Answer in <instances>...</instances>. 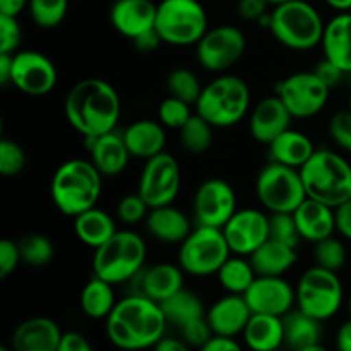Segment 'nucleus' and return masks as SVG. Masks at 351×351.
<instances>
[{
    "instance_id": "obj_1",
    "label": "nucleus",
    "mask_w": 351,
    "mask_h": 351,
    "mask_svg": "<svg viewBox=\"0 0 351 351\" xmlns=\"http://www.w3.org/2000/svg\"><path fill=\"white\" fill-rule=\"evenodd\" d=\"M64 112L67 122L81 136L93 137L117 129L120 112V96L110 82L98 77L75 82L65 96Z\"/></svg>"
},
{
    "instance_id": "obj_2",
    "label": "nucleus",
    "mask_w": 351,
    "mask_h": 351,
    "mask_svg": "<svg viewBox=\"0 0 351 351\" xmlns=\"http://www.w3.org/2000/svg\"><path fill=\"white\" fill-rule=\"evenodd\" d=\"M161 305L143 295H129L117 302L106 317V336L122 350L154 348L167 329Z\"/></svg>"
},
{
    "instance_id": "obj_3",
    "label": "nucleus",
    "mask_w": 351,
    "mask_h": 351,
    "mask_svg": "<svg viewBox=\"0 0 351 351\" xmlns=\"http://www.w3.org/2000/svg\"><path fill=\"white\" fill-rule=\"evenodd\" d=\"M103 175L91 160H69L57 168L51 178V201L58 211L75 218L95 208L99 201Z\"/></svg>"
},
{
    "instance_id": "obj_4",
    "label": "nucleus",
    "mask_w": 351,
    "mask_h": 351,
    "mask_svg": "<svg viewBox=\"0 0 351 351\" xmlns=\"http://www.w3.org/2000/svg\"><path fill=\"white\" fill-rule=\"evenodd\" d=\"M300 175L307 197L331 208L351 199V165L335 151L315 149L300 168Z\"/></svg>"
},
{
    "instance_id": "obj_5",
    "label": "nucleus",
    "mask_w": 351,
    "mask_h": 351,
    "mask_svg": "<svg viewBox=\"0 0 351 351\" xmlns=\"http://www.w3.org/2000/svg\"><path fill=\"white\" fill-rule=\"evenodd\" d=\"M324 27L319 10L305 0H287L271 12L269 31L291 50H311L321 45Z\"/></svg>"
},
{
    "instance_id": "obj_6",
    "label": "nucleus",
    "mask_w": 351,
    "mask_h": 351,
    "mask_svg": "<svg viewBox=\"0 0 351 351\" xmlns=\"http://www.w3.org/2000/svg\"><path fill=\"white\" fill-rule=\"evenodd\" d=\"M146 243L137 233L117 230L101 247L95 249L93 273L112 285L127 283L144 267Z\"/></svg>"
},
{
    "instance_id": "obj_7",
    "label": "nucleus",
    "mask_w": 351,
    "mask_h": 351,
    "mask_svg": "<svg viewBox=\"0 0 351 351\" xmlns=\"http://www.w3.org/2000/svg\"><path fill=\"white\" fill-rule=\"evenodd\" d=\"M195 108L213 127L235 125L250 108L249 84L237 75H221L202 88Z\"/></svg>"
},
{
    "instance_id": "obj_8",
    "label": "nucleus",
    "mask_w": 351,
    "mask_h": 351,
    "mask_svg": "<svg viewBox=\"0 0 351 351\" xmlns=\"http://www.w3.org/2000/svg\"><path fill=\"white\" fill-rule=\"evenodd\" d=\"M154 29L163 43L195 45L209 29L208 12L199 0H161L156 7Z\"/></svg>"
},
{
    "instance_id": "obj_9",
    "label": "nucleus",
    "mask_w": 351,
    "mask_h": 351,
    "mask_svg": "<svg viewBox=\"0 0 351 351\" xmlns=\"http://www.w3.org/2000/svg\"><path fill=\"white\" fill-rule=\"evenodd\" d=\"M256 194L271 213H293L307 199L298 168L271 161L257 175Z\"/></svg>"
},
{
    "instance_id": "obj_10",
    "label": "nucleus",
    "mask_w": 351,
    "mask_h": 351,
    "mask_svg": "<svg viewBox=\"0 0 351 351\" xmlns=\"http://www.w3.org/2000/svg\"><path fill=\"white\" fill-rule=\"evenodd\" d=\"M230 254L232 250L221 228L197 225L180 243L178 264L192 276H211L218 273Z\"/></svg>"
},
{
    "instance_id": "obj_11",
    "label": "nucleus",
    "mask_w": 351,
    "mask_h": 351,
    "mask_svg": "<svg viewBox=\"0 0 351 351\" xmlns=\"http://www.w3.org/2000/svg\"><path fill=\"white\" fill-rule=\"evenodd\" d=\"M297 305L300 311L319 321L335 317L343 305V285L338 273L317 266L305 271L298 280Z\"/></svg>"
},
{
    "instance_id": "obj_12",
    "label": "nucleus",
    "mask_w": 351,
    "mask_h": 351,
    "mask_svg": "<svg viewBox=\"0 0 351 351\" xmlns=\"http://www.w3.org/2000/svg\"><path fill=\"white\" fill-rule=\"evenodd\" d=\"M247 40L237 26L223 24L211 27L195 43V57L201 67L209 72H223L243 57Z\"/></svg>"
},
{
    "instance_id": "obj_13",
    "label": "nucleus",
    "mask_w": 351,
    "mask_h": 351,
    "mask_svg": "<svg viewBox=\"0 0 351 351\" xmlns=\"http://www.w3.org/2000/svg\"><path fill=\"white\" fill-rule=\"evenodd\" d=\"M328 84L312 72H297L278 84L276 95L285 103L293 119H311L324 110L329 99Z\"/></svg>"
},
{
    "instance_id": "obj_14",
    "label": "nucleus",
    "mask_w": 351,
    "mask_h": 351,
    "mask_svg": "<svg viewBox=\"0 0 351 351\" xmlns=\"http://www.w3.org/2000/svg\"><path fill=\"white\" fill-rule=\"evenodd\" d=\"M182 173L178 161L171 154L160 153L146 160L139 177L137 192L149 208L167 206L175 201L180 192Z\"/></svg>"
},
{
    "instance_id": "obj_15",
    "label": "nucleus",
    "mask_w": 351,
    "mask_h": 351,
    "mask_svg": "<svg viewBox=\"0 0 351 351\" xmlns=\"http://www.w3.org/2000/svg\"><path fill=\"white\" fill-rule=\"evenodd\" d=\"M58 72L47 55L34 50L16 51L12 55L10 82L27 96H45L53 91Z\"/></svg>"
},
{
    "instance_id": "obj_16",
    "label": "nucleus",
    "mask_w": 351,
    "mask_h": 351,
    "mask_svg": "<svg viewBox=\"0 0 351 351\" xmlns=\"http://www.w3.org/2000/svg\"><path fill=\"white\" fill-rule=\"evenodd\" d=\"M237 213V194L228 182L209 178L202 182L194 197V216L197 225L223 228Z\"/></svg>"
},
{
    "instance_id": "obj_17",
    "label": "nucleus",
    "mask_w": 351,
    "mask_h": 351,
    "mask_svg": "<svg viewBox=\"0 0 351 351\" xmlns=\"http://www.w3.org/2000/svg\"><path fill=\"white\" fill-rule=\"evenodd\" d=\"M221 230L230 250L249 257L269 239V216L259 209H237Z\"/></svg>"
},
{
    "instance_id": "obj_18",
    "label": "nucleus",
    "mask_w": 351,
    "mask_h": 351,
    "mask_svg": "<svg viewBox=\"0 0 351 351\" xmlns=\"http://www.w3.org/2000/svg\"><path fill=\"white\" fill-rule=\"evenodd\" d=\"M252 314L287 315L297 304L295 288L283 276H257L243 293Z\"/></svg>"
},
{
    "instance_id": "obj_19",
    "label": "nucleus",
    "mask_w": 351,
    "mask_h": 351,
    "mask_svg": "<svg viewBox=\"0 0 351 351\" xmlns=\"http://www.w3.org/2000/svg\"><path fill=\"white\" fill-rule=\"evenodd\" d=\"M184 273L185 271L180 266L168 263L143 267L130 280L132 293L143 295V297L151 298V300L161 304V302H165L167 298H170L171 295L184 288Z\"/></svg>"
},
{
    "instance_id": "obj_20",
    "label": "nucleus",
    "mask_w": 351,
    "mask_h": 351,
    "mask_svg": "<svg viewBox=\"0 0 351 351\" xmlns=\"http://www.w3.org/2000/svg\"><path fill=\"white\" fill-rule=\"evenodd\" d=\"M291 119L293 115L285 106L280 96H267L250 112V134L257 143L269 146L280 134L290 129Z\"/></svg>"
},
{
    "instance_id": "obj_21",
    "label": "nucleus",
    "mask_w": 351,
    "mask_h": 351,
    "mask_svg": "<svg viewBox=\"0 0 351 351\" xmlns=\"http://www.w3.org/2000/svg\"><path fill=\"white\" fill-rule=\"evenodd\" d=\"M84 139L88 144L89 160L103 177H117L125 170L132 154L127 147L123 134L112 130L101 136L84 137Z\"/></svg>"
},
{
    "instance_id": "obj_22",
    "label": "nucleus",
    "mask_w": 351,
    "mask_h": 351,
    "mask_svg": "<svg viewBox=\"0 0 351 351\" xmlns=\"http://www.w3.org/2000/svg\"><path fill=\"white\" fill-rule=\"evenodd\" d=\"M156 3L151 0H115L110 7V23L115 31L130 41L154 29Z\"/></svg>"
},
{
    "instance_id": "obj_23",
    "label": "nucleus",
    "mask_w": 351,
    "mask_h": 351,
    "mask_svg": "<svg viewBox=\"0 0 351 351\" xmlns=\"http://www.w3.org/2000/svg\"><path fill=\"white\" fill-rule=\"evenodd\" d=\"M250 315H252V311L245 297L237 293H228L226 297L219 298L206 312L213 335L232 336V338L242 335Z\"/></svg>"
},
{
    "instance_id": "obj_24",
    "label": "nucleus",
    "mask_w": 351,
    "mask_h": 351,
    "mask_svg": "<svg viewBox=\"0 0 351 351\" xmlns=\"http://www.w3.org/2000/svg\"><path fill=\"white\" fill-rule=\"evenodd\" d=\"M60 339L57 322L48 317H31L17 326L10 343L16 351H58Z\"/></svg>"
},
{
    "instance_id": "obj_25",
    "label": "nucleus",
    "mask_w": 351,
    "mask_h": 351,
    "mask_svg": "<svg viewBox=\"0 0 351 351\" xmlns=\"http://www.w3.org/2000/svg\"><path fill=\"white\" fill-rule=\"evenodd\" d=\"M298 232L308 242H321L336 232L335 208L307 197L293 211Z\"/></svg>"
},
{
    "instance_id": "obj_26",
    "label": "nucleus",
    "mask_w": 351,
    "mask_h": 351,
    "mask_svg": "<svg viewBox=\"0 0 351 351\" xmlns=\"http://www.w3.org/2000/svg\"><path fill=\"white\" fill-rule=\"evenodd\" d=\"M321 47L326 58L335 62L345 74L351 72V10L339 12L326 24Z\"/></svg>"
},
{
    "instance_id": "obj_27",
    "label": "nucleus",
    "mask_w": 351,
    "mask_h": 351,
    "mask_svg": "<svg viewBox=\"0 0 351 351\" xmlns=\"http://www.w3.org/2000/svg\"><path fill=\"white\" fill-rule=\"evenodd\" d=\"M319 319L305 314L304 311L291 308L283 315L285 345L295 351H322V328Z\"/></svg>"
},
{
    "instance_id": "obj_28",
    "label": "nucleus",
    "mask_w": 351,
    "mask_h": 351,
    "mask_svg": "<svg viewBox=\"0 0 351 351\" xmlns=\"http://www.w3.org/2000/svg\"><path fill=\"white\" fill-rule=\"evenodd\" d=\"M146 228L151 237L165 243H182L192 232L191 219L171 204L151 208Z\"/></svg>"
},
{
    "instance_id": "obj_29",
    "label": "nucleus",
    "mask_w": 351,
    "mask_h": 351,
    "mask_svg": "<svg viewBox=\"0 0 351 351\" xmlns=\"http://www.w3.org/2000/svg\"><path fill=\"white\" fill-rule=\"evenodd\" d=\"M122 134L130 154L136 158H143V160H149V158L163 153L165 144H167L165 125L161 122H154V120H137V122L130 123Z\"/></svg>"
},
{
    "instance_id": "obj_30",
    "label": "nucleus",
    "mask_w": 351,
    "mask_h": 351,
    "mask_svg": "<svg viewBox=\"0 0 351 351\" xmlns=\"http://www.w3.org/2000/svg\"><path fill=\"white\" fill-rule=\"evenodd\" d=\"M249 259L257 276H283L297 264V247L267 239Z\"/></svg>"
},
{
    "instance_id": "obj_31",
    "label": "nucleus",
    "mask_w": 351,
    "mask_h": 351,
    "mask_svg": "<svg viewBox=\"0 0 351 351\" xmlns=\"http://www.w3.org/2000/svg\"><path fill=\"white\" fill-rule=\"evenodd\" d=\"M243 339L250 350L273 351L285 345L283 317L271 314H252L245 329Z\"/></svg>"
},
{
    "instance_id": "obj_32",
    "label": "nucleus",
    "mask_w": 351,
    "mask_h": 351,
    "mask_svg": "<svg viewBox=\"0 0 351 351\" xmlns=\"http://www.w3.org/2000/svg\"><path fill=\"white\" fill-rule=\"evenodd\" d=\"M314 153L315 147L312 141L305 134L291 129L285 130L269 144L271 161H278L298 170L311 160Z\"/></svg>"
},
{
    "instance_id": "obj_33",
    "label": "nucleus",
    "mask_w": 351,
    "mask_h": 351,
    "mask_svg": "<svg viewBox=\"0 0 351 351\" xmlns=\"http://www.w3.org/2000/svg\"><path fill=\"white\" fill-rule=\"evenodd\" d=\"M74 232L75 237L84 245L91 247V249H98L117 232V228L112 216L95 206V208L75 216Z\"/></svg>"
},
{
    "instance_id": "obj_34",
    "label": "nucleus",
    "mask_w": 351,
    "mask_h": 351,
    "mask_svg": "<svg viewBox=\"0 0 351 351\" xmlns=\"http://www.w3.org/2000/svg\"><path fill=\"white\" fill-rule=\"evenodd\" d=\"M117 305L113 285L99 276H93L81 291V308L88 317L106 319Z\"/></svg>"
},
{
    "instance_id": "obj_35",
    "label": "nucleus",
    "mask_w": 351,
    "mask_h": 351,
    "mask_svg": "<svg viewBox=\"0 0 351 351\" xmlns=\"http://www.w3.org/2000/svg\"><path fill=\"white\" fill-rule=\"evenodd\" d=\"M160 305L165 317H167L168 324L177 326L178 329H180L182 326L187 324V322L199 317H204L206 315L204 305L199 300L197 295L185 290V288L178 290L177 293L171 295L170 298L161 302Z\"/></svg>"
},
{
    "instance_id": "obj_36",
    "label": "nucleus",
    "mask_w": 351,
    "mask_h": 351,
    "mask_svg": "<svg viewBox=\"0 0 351 351\" xmlns=\"http://www.w3.org/2000/svg\"><path fill=\"white\" fill-rule=\"evenodd\" d=\"M216 274H218L221 287L228 293L237 295L245 293L257 278V273L250 259H243V256H237V254L233 257L230 256Z\"/></svg>"
},
{
    "instance_id": "obj_37",
    "label": "nucleus",
    "mask_w": 351,
    "mask_h": 351,
    "mask_svg": "<svg viewBox=\"0 0 351 351\" xmlns=\"http://www.w3.org/2000/svg\"><path fill=\"white\" fill-rule=\"evenodd\" d=\"M180 141L184 149L189 153H206L213 144V125L199 113H195L180 129Z\"/></svg>"
},
{
    "instance_id": "obj_38",
    "label": "nucleus",
    "mask_w": 351,
    "mask_h": 351,
    "mask_svg": "<svg viewBox=\"0 0 351 351\" xmlns=\"http://www.w3.org/2000/svg\"><path fill=\"white\" fill-rule=\"evenodd\" d=\"M17 245H19L21 261L34 267L47 266L55 256V247L51 240L40 233L24 235L23 239L17 240Z\"/></svg>"
},
{
    "instance_id": "obj_39",
    "label": "nucleus",
    "mask_w": 351,
    "mask_h": 351,
    "mask_svg": "<svg viewBox=\"0 0 351 351\" xmlns=\"http://www.w3.org/2000/svg\"><path fill=\"white\" fill-rule=\"evenodd\" d=\"M167 88L170 91V96L184 99L189 105H195L202 93L201 81L189 69H175V71H171L167 79Z\"/></svg>"
},
{
    "instance_id": "obj_40",
    "label": "nucleus",
    "mask_w": 351,
    "mask_h": 351,
    "mask_svg": "<svg viewBox=\"0 0 351 351\" xmlns=\"http://www.w3.org/2000/svg\"><path fill=\"white\" fill-rule=\"evenodd\" d=\"M69 0H29V14L33 23L43 29L57 27L65 19Z\"/></svg>"
},
{
    "instance_id": "obj_41",
    "label": "nucleus",
    "mask_w": 351,
    "mask_h": 351,
    "mask_svg": "<svg viewBox=\"0 0 351 351\" xmlns=\"http://www.w3.org/2000/svg\"><path fill=\"white\" fill-rule=\"evenodd\" d=\"M314 261L317 266L338 273L348 261V250L343 245L341 240L335 239L331 235L328 239L321 240V242H315Z\"/></svg>"
},
{
    "instance_id": "obj_42",
    "label": "nucleus",
    "mask_w": 351,
    "mask_h": 351,
    "mask_svg": "<svg viewBox=\"0 0 351 351\" xmlns=\"http://www.w3.org/2000/svg\"><path fill=\"white\" fill-rule=\"evenodd\" d=\"M269 239L278 240V242H283L291 247L298 245L302 235L298 232L293 213H271Z\"/></svg>"
},
{
    "instance_id": "obj_43",
    "label": "nucleus",
    "mask_w": 351,
    "mask_h": 351,
    "mask_svg": "<svg viewBox=\"0 0 351 351\" xmlns=\"http://www.w3.org/2000/svg\"><path fill=\"white\" fill-rule=\"evenodd\" d=\"M192 117L191 105L184 99H178L175 96H168L160 103L158 108V119L168 129L180 130L189 119Z\"/></svg>"
},
{
    "instance_id": "obj_44",
    "label": "nucleus",
    "mask_w": 351,
    "mask_h": 351,
    "mask_svg": "<svg viewBox=\"0 0 351 351\" xmlns=\"http://www.w3.org/2000/svg\"><path fill=\"white\" fill-rule=\"evenodd\" d=\"M26 167V153L10 139L0 141V173L2 177H16Z\"/></svg>"
},
{
    "instance_id": "obj_45",
    "label": "nucleus",
    "mask_w": 351,
    "mask_h": 351,
    "mask_svg": "<svg viewBox=\"0 0 351 351\" xmlns=\"http://www.w3.org/2000/svg\"><path fill=\"white\" fill-rule=\"evenodd\" d=\"M149 209L151 208L144 201L143 195L139 192H136V194H129L120 199V202L117 204V216L125 225H136V223L147 218Z\"/></svg>"
},
{
    "instance_id": "obj_46",
    "label": "nucleus",
    "mask_w": 351,
    "mask_h": 351,
    "mask_svg": "<svg viewBox=\"0 0 351 351\" xmlns=\"http://www.w3.org/2000/svg\"><path fill=\"white\" fill-rule=\"evenodd\" d=\"M21 36L23 31L17 23V17L0 14V53H16Z\"/></svg>"
},
{
    "instance_id": "obj_47",
    "label": "nucleus",
    "mask_w": 351,
    "mask_h": 351,
    "mask_svg": "<svg viewBox=\"0 0 351 351\" xmlns=\"http://www.w3.org/2000/svg\"><path fill=\"white\" fill-rule=\"evenodd\" d=\"M329 134L339 147L351 154V110H343L332 115L329 122Z\"/></svg>"
},
{
    "instance_id": "obj_48",
    "label": "nucleus",
    "mask_w": 351,
    "mask_h": 351,
    "mask_svg": "<svg viewBox=\"0 0 351 351\" xmlns=\"http://www.w3.org/2000/svg\"><path fill=\"white\" fill-rule=\"evenodd\" d=\"M182 339L187 343L189 346H197V348H202L206 343L209 341V338L213 336V329L209 326L208 317H199L194 319V321L187 322L185 326L180 328Z\"/></svg>"
},
{
    "instance_id": "obj_49",
    "label": "nucleus",
    "mask_w": 351,
    "mask_h": 351,
    "mask_svg": "<svg viewBox=\"0 0 351 351\" xmlns=\"http://www.w3.org/2000/svg\"><path fill=\"white\" fill-rule=\"evenodd\" d=\"M21 252L17 242L9 239L0 240V278H7L19 266Z\"/></svg>"
},
{
    "instance_id": "obj_50",
    "label": "nucleus",
    "mask_w": 351,
    "mask_h": 351,
    "mask_svg": "<svg viewBox=\"0 0 351 351\" xmlns=\"http://www.w3.org/2000/svg\"><path fill=\"white\" fill-rule=\"evenodd\" d=\"M271 3L267 0H239L237 3V10L239 16L245 21H259L264 14H267V7Z\"/></svg>"
},
{
    "instance_id": "obj_51",
    "label": "nucleus",
    "mask_w": 351,
    "mask_h": 351,
    "mask_svg": "<svg viewBox=\"0 0 351 351\" xmlns=\"http://www.w3.org/2000/svg\"><path fill=\"white\" fill-rule=\"evenodd\" d=\"M314 72L317 74V77L321 79L324 84L329 86V88H335L336 84H339V81H341L343 75H345V72H343L341 69L335 64V62H331L329 58H326V57L322 58L317 65H315Z\"/></svg>"
},
{
    "instance_id": "obj_52",
    "label": "nucleus",
    "mask_w": 351,
    "mask_h": 351,
    "mask_svg": "<svg viewBox=\"0 0 351 351\" xmlns=\"http://www.w3.org/2000/svg\"><path fill=\"white\" fill-rule=\"evenodd\" d=\"M58 351H91V345L84 335L77 331L62 332Z\"/></svg>"
},
{
    "instance_id": "obj_53",
    "label": "nucleus",
    "mask_w": 351,
    "mask_h": 351,
    "mask_svg": "<svg viewBox=\"0 0 351 351\" xmlns=\"http://www.w3.org/2000/svg\"><path fill=\"white\" fill-rule=\"evenodd\" d=\"M163 43L161 36L158 34L156 29H149L146 33L139 34L137 38H134L132 45L139 53H153V51L158 50V47Z\"/></svg>"
},
{
    "instance_id": "obj_54",
    "label": "nucleus",
    "mask_w": 351,
    "mask_h": 351,
    "mask_svg": "<svg viewBox=\"0 0 351 351\" xmlns=\"http://www.w3.org/2000/svg\"><path fill=\"white\" fill-rule=\"evenodd\" d=\"M335 219H336V230L341 233L345 239L351 240V199H348L343 204L335 208Z\"/></svg>"
},
{
    "instance_id": "obj_55",
    "label": "nucleus",
    "mask_w": 351,
    "mask_h": 351,
    "mask_svg": "<svg viewBox=\"0 0 351 351\" xmlns=\"http://www.w3.org/2000/svg\"><path fill=\"white\" fill-rule=\"evenodd\" d=\"M204 351H240V345L232 336L213 335L209 341L202 346Z\"/></svg>"
},
{
    "instance_id": "obj_56",
    "label": "nucleus",
    "mask_w": 351,
    "mask_h": 351,
    "mask_svg": "<svg viewBox=\"0 0 351 351\" xmlns=\"http://www.w3.org/2000/svg\"><path fill=\"white\" fill-rule=\"evenodd\" d=\"M26 5H29V0H0V14L17 17Z\"/></svg>"
},
{
    "instance_id": "obj_57",
    "label": "nucleus",
    "mask_w": 351,
    "mask_h": 351,
    "mask_svg": "<svg viewBox=\"0 0 351 351\" xmlns=\"http://www.w3.org/2000/svg\"><path fill=\"white\" fill-rule=\"evenodd\" d=\"M154 348L158 351H187L189 345L184 341V339H175V338H163L154 345Z\"/></svg>"
},
{
    "instance_id": "obj_58",
    "label": "nucleus",
    "mask_w": 351,
    "mask_h": 351,
    "mask_svg": "<svg viewBox=\"0 0 351 351\" xmlns=\"http://www.w3.org/2000/svg\"><path fill=\"white\" fill-rule=\"evenodd\" d=\"M336 346L341 351H351V319L338 329V335H336Z\"/></svg>"
},
{
    "instance_id": "obj_59",
    "label": "nucleus",
    "mask_w": 351,
    "mask_h": 351,
    "mask_svg": "<svg viewBox=\"0 0 351 351\" xmlns=\"http://www.w3.org/2000/svg\"><path fill=\"white\" fill-rule=\"evenodd\" d=\"M12 55L14 53H0V82L9 84L10 74H12Z\"/></svg>"
},
{
    "instance_id": "obj_60",
    "label": "nucleus",
    "mask_w": 351,
    "mask_h": 351,
    "mask_svg": "<svg viewBox=\"0 0 351 351\" xmlns=\"http://www.w3.org/2000/svg\"><path fill=\"white\" fill-rule=\"evenodd\" d=\"M329 7L336 9L338 12H348L351 10V0H324Z\"/></svg>"
},
{
    "instance_id": "obj_61",
    "label": "nucleus",
    "mask_w": 351,
    "mask_h": 351,
    "mask_svg": "<svg viewBox=\"0 0 351 351\" xmlns=\"http://www.w3.org/2000/svg\"><path fill=\"white\" fill-rule=\"evenodd\" d=\"M267 2H269L271 5H278V3H283L287 2V0H267Z\"/></svg>"
},
{
    "instance_id": "obj_62",
    "label": "nucleus",
    "mask_w": 351,
    "mask_h": 351,
    "mask_svg": "<svg viewBox=\"0 0 351 351\" xmlns=\"http://www.w3.org/2000/svg\"><path fill=\"white\" fill-rule=\"evenodd\" d=\"M348 308H350V314H351V295H350V298H348Z\"/></svg>"
},
{
    "instance_id": "obj_63",
    "label": "nucleus",
    "mask_w": 351,
    "mask_h": 351,
    "mask_svg": "<svg viewBox=\"0 0 351 351\" xmlns=\"http://www.w3.org/2000/svg\"><path fill=\"white\" fill-rule=\"evenodd\" d=\"M348 108L351 110V95H350V103H348Z\"/></svg>"
}]
</instances>
